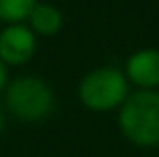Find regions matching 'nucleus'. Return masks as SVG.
Returning a JSON list of instances; mask_svg holds the SVG:
<instances>
[{
	"label": "nucleus",
	"mask_w": 159,
	"mask_h": 157,
	"mask_svg": "<svg viewBox=\"0 0 159 157\" xmlns=\"http://www.w3.org/2000/svg\"><path fill=\"white\" fill-rule=\"evenodd\" d=\"M119 129L133 145H159V91L129 95L119 111Z\"/></svg>",
	"instance_id": "f257e3e1"
},
{
	"label": "nucleus",
	"mask_w": 159,
	"mask_h": 157,
	"mask_svg": "<svg viewBox=\"0 0 159 157\" xmlns=\"http://www.w3.org/2000/svg\"><path fill=\"white\" fill-rule=\"evenodd\" d=\"M6 109L20 121H40L48 117L54 107V93L44 78L26 75L6 87Z\"/></svg>",
	"instance_id": "f03ea898"
},
{
	"label": "nucleus",
	"mask_w": 159,
	"mask_h": 157,
	"mask_svg": "<svg viewBox=\"0 0 159 157\" xmlns=\"http://www.w3.org/2000/svg\"><path fill=\"white\" fill-rule=\"evenodd\" d=\"M127 77L113 67L91 71L79 83V99L91 111H111L121 107L129 97Z\"/></svg>",
	"instance_id": "7ed1b4c3"
},
{
	"label": "nucleus",
	"mask_w": 159,
	"mask_h": 157,
	"mask_svg": "<svg viewBox=\"0 0 159 157\" xmlns=\"http://www.w3.org/2000/svg\"><path fill=\"white\" fill-rule=\"evenodd\" d=\"M36 52V36L30 26L6 24L0 32V61L4 65H24Z\"/></svg>",
	"instance_id": "20e7f679"
},
{
	"label": "nucleus",
	"mask_w": 159,
	"mask_h": 157,
	"mask_svg": "<svg viewBox=\"0 0 159 157\" xmlns=\"http://www.w3.org/2000/svg\"><path fill=\"white\" fill-rule=\"evenodd\" d=\"M127 78L141 87V91H155L159 87V51L143 48L133 52L125 65Z\"/></svg>",
	"instance_id": "39448f33"
},
{
	"label": "nucleus",
	"mask_w": 159,
	"mask_h": 157,
	"mask_svg": "<svg viewBox=\"0 0 159 157\" xmlns=\"http://www.w3.org/2000/svg\"><path fill=\"white\" fill-rule=\"evenodd\" d=\"M28 22L32 32L40 36H52L62 28V14L52 4H36L28 16Z\"/></svg>",
	"instance_id": "423d86ee"
},
{
	"label": "nucleus",
	"mask_w": 159,
	"mask_h": 157,
	"mask_svg": "<svg viewBox=\"0 0 159 157\" xmlns=\"http://www.w3.org/2000/svg\"><path fill=\"white\" fill-rule=\"evenodd\" d=\"M36 4V0H0V20L6 24H22Z\"/></svg>",
	"instance_id": "0eeeda50"
},
{
	"label": "nucleus",
	"mask_w": 159,
	"mask_h": 157,
	"mask_svg": "<svg viewBox=\"0 0 159 157\" xmlns=\"http://www.w3.org/2000/svg\"><path fill=\"white\" fill-rule=\"evenodd\" d=\"M4 85H6V65L0 61V91H2Z\"/></svg>",
	"instance_id": "6e6552de"
},
{
	"label": "nucleus",
	"mask_w": 159,
	"mask_h": 157,
	"mask_svg": "<svg viewBox=\"0 0 159 157\" xmlns=\"http://www.w3.org/2000/svg\"><path fill=\"white\" fill-rule=\"evenodd\" d=\"M4 129V115H2V107H0V131Z\"/></svg>",
	"instance_id": "1a4fd4ad"
}]
</instances>
